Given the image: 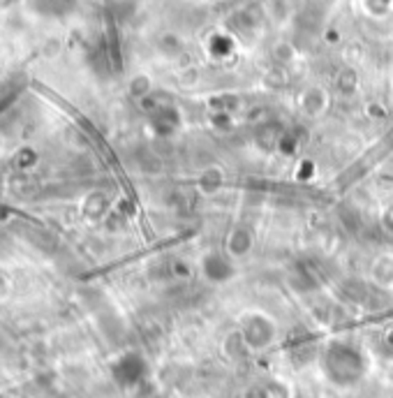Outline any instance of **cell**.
I'll return each instance as SVG.
<instances>
[{
	"mask_svg": "<svg viewBox=\"0 0 393 398\" xmlns=\"http://www.w3.org/2000/svg\"><path fill=\"white\" fill-rule=\"evenodd\" d=\"M141 370H144V363L139 361V356L128 354V356H123L119 363H116L114 375H116V380H119V382L132 385V382H137V380H139Z\"/></svg>",
	"mask_w": 393,
	"mask_h": 398,
	"instance_id": "1",
	"label": "cell"
}]
</instances>
